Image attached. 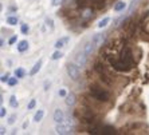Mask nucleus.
<instances>
[{"label":"nucleus","instance_id":"f257e3e1","mask_svg":"<svg viewBox=\"0 0 149 135\" xmlns=\"http://www.w3.org/2000/svg\"><path fill=\"white\" fill-rule=\"evenodd\" d=\"M90 95L94 98V99H97L100 102H108L109 101V92L106 90H102L100 87L97 86H91L90 87Z\"/></svg>","mask_w":149,"mask_h":135},{"label":"nucleus","instance_id":"f03ea898","mask_svg":"<svg viewBox=\"0 0 149 135\" xmlns=\"http://www.w3.org/2000/svg\"><path fill=\"white\" fill-rule=\"evenodd\" d=\"M109 62H110L111 67L114 70H117V71H121V72H126V71H130L132 70V64H129V63L124 62V60L121 59H111V58H109Z\"/></svg>","mask_w":149,"mask_h":135},{"label":"nucleus","instance_id":"7ed1b4c3","mask_svg":"<svg viewBox=\"0 0 149 135\" xmlns=\"http://www.w3.org/2000/svg\"><path fill=\"white\" fill-rule=\"evenodd\" d=\"M67 75L73 80H78L79 79V66L74 64V63H69L67 64Z\"/></svg>","mask_w":149,"mask_h":135},{"label":"nucleus","instance_id":"20e7f679","mask_svg":"<svg viewBox=\"0 0 149 135\" xmlns=\"http://www.w3.org/2000/svg\"><path fill=\"white\" fill-rule=\"evenodd\" d=\"M94 68H95V71L98 72V75H100L101 80H104L106 84H111V80H110V76L106 74V71H105L104 66L102 64H100V63H97L95 66H94Z\"/></svg>","mask_w":149,"mask_h":135},{"label":"nucleus","instance_id":"39448f33","mask_svg":"<svg viewBox=\"0 0 149 135\" xmlns=\"http://www.w3.org/2000/svg\"><path fill=\"white\" fill-rule=\"evenodd\" d=\"M120 56H121V58H120L121 60H124V62H126L133 66V54H132V50L129 48V47H124L121 54H120Z\"/></svg>","mask_w":149,"mask_h":135},{"label":"nucleus","instance_id":"423d86ee","mask_svg":"<svg viewBox=\"0 0 149 135\" xmlns=\"http://www.w3.org/2000/svg\"><path fill=\"white\" fill-rule=\"evenodd\" d=\"M55 131L56 134H71L73 132V126L70 125H65V123H56V127H55Z\"/></svg>","mask_w":149,"mask_h":135},{"label":"nucleus","instance_id":"0eeeda50","mask_svg":"<svg viewBox=\"0 0 149 135\" xmlns=\"http://www.w3.org/2000/svg\"><path fill=\"white\" fill-rule=\"evenodd\" d=\"M105 39H106V34H104V32L102 34H94L93 38H91V42L94 43L95 47H101V45L104 44Z\"/></svg>","mask_w":149,"mask_h":135},{"label":"nucleus","instance_id":"6e6552de","mask_svg":"<svg viewBox=\"0 0 149 135\" xmlns=\"http://www.w3.org/2000/svg\"><path fill=\"white\" fill-rule=\"evenodd\" d=\"M52 119L55 123H63L65 122V114H63V111L61 108H56L54 111V115H52Z\"/></svg>","mask_w":149,"mask_h":135},{"label":"nucleus","instance_id":"1a4fd4ad","mask_svg":"<svg viewBox=\"0 0 149 135\" xmlns=\"http://www.w3.org/2000/svg\"><path fill=\"white\" fill-rule=\"evenodd\" d=\"M87 58H89V55L87 54H85L83 52V50L81 51V54L78 55V58H77V64L79 67H83L85 64H86V62H87Z\"/></svg>","mask_w":149,"mask_h":135},{"label":"nucleus","instance_id":"9d476101","mask_svg":"<svg viewBox=\"0 0 149 135\" xmlns=\"http://www.w3.org/2000/svg\"><path fill=\"white\" fill-rule=\"evenodd\" d=\"M65 98H66V99H65V103H66V106H69V107H73L74 104H75L77 99H75V94H74V92H69Z\"/></svg>","mask_w":149,"mask_h":135},{"label":"nucleus","instance_id":"9b49d317","mask_svg":"<svg viewBox=\"0 0 149 135\" xmlns=\"http://www.w3.org/2000/svg\"><path fill=\"white\" fill-rule=\"evenodd\" d=\"M100 134L101 135H113V134H116V130L111 126H104V127H101Z\"/></svg>","mask_w":149,"mask_h":135},{"label":"nucleus","instance_id":"f8f14e48","mask_svg":"<svg viewBox=\"0 0 149 135\" xmlns=\"http://www.w3.org/2000/svg\"><path fill=\"white\" fill-rule=\"evenodd\" d=\"M42 63H43V62H42V59H39L38 62L35 63L34 67H32L31 71H30V75L34 76V75H36V74H38L39 71H40V68H42Z\"/></svg>","mask_w":149,"mask_h":135},{"label":"nucleus","instance_id":"ddd939ff","mask_svg":"<svg viewBox=\"0 0 149 135\" xmlns=\"http://www.w3.org/2000/svg\"><path fill=\"white\" fill-rule=\"evenodd\" d=\"M94 48H95V45H94V43L93 42H89V43H86V44L83 45V52L85 54H87V55H91V52L94 51Z\"/></svg>","mask_w":149,"mask_h":135},{"label":"nucleus","instance_id":"4468645a","mask_svg":"<svg viewBox=\"0 0 149 135\" xmlns=\"http://www.w3.org/2000/svg\"><path fill=\"white\" fill-rule=\"evenodd\" d=\"M125 8H126V3H125L124 0H120V1H117V3L114 4L113 10H114L116 12H122Z\"/></svg>","mask_w":149,"mask_h":135},{"label":"nucleus","instance_id":"2eb2a0df","mask_svg":"<svg viewBox=\"0 0 149 135\" xmlns=\"http://www.w3.org/2000/svg\"><path fill=\"white\" fill-rule=\"evenodd\" d=\"M70 40V38H62V39H59V40H56L55 44H54V47H55L56 50H61L65 47V44H66L67 42Z\"/></svg>","mask_w":149,"mask_h":135},{"label":"nucleus","instance_id":"dca6fc26","mask_svg":"<svg viewBox=\"0 0 149 135\" xmlns=\"http://www.w3.org/2000/svg\"><path fill=\"white\" fill-rule=\"evenodd\" d=\"M28 50V42L27 40H20L17 43V51L19 52H24Z\"/></svg>","mask_w":149,"mask_h":135},{"label":"nucleus","instance_id":"f3484780","mask_svg":"<svg viewBox=\"0 0 149 135\" xmlns=\"http://www.w3.org/2000/svg\"><path fill=\"white\" fill-rule=\"evenodd\" d=\"M43 116H45V111L43 110H38L36 112H35V115H34V122H40L42 119H43Z\"/></svg>","mask_w":149,"mask_h":135},{"label":"nucleus","instance_id":"a211bd4d","mask_svg":"<svg viewBox=\"0 0 149 135\" xmlns=\"http://www.w3.org/2000/svg\"><path fill=\"white\" fill-rule=\"evenodd\" d=\"M109 21H110V17H104L102 20H100L98 21V28H104V27H106V25L109 24Z\"/></svg>","mask_w":149,"mask_h":135},{"label":"nucleus","instance_id":"6ab92c4d","mask_svg":"<svg viewBox=\"0 0 149 135\" xmlns=\"http://www.w3.org/2000/svg\"><path fill=\"white\" fill-rule=\"evenodd\" d=\"M45 23H46V25H47V28H49L50 31H54V21H52L51 17H46Z\"/></svg>","mask_w":149,"mask_h":135},{"label":"nucleus","instance_id":"aec40b11","mask_svg":"<svg viewBox=\"0 0 149 135\" xmlns=\"http://www.w3.org/2000/svg\"><path fill=\"white\" fill-rule=\"evenodd\" d=\"M7 24H10V25H16V24H17V17H16V16H8V17H7Z\"/></svg>","mask_w":149,"mask_h":135},{"label":"nucleus","instance_id":"412c9836","mask_svg":"<svg viewBox=\"0 0 149 135\" xmlns=\"http://www.w3.org/2000/svg\"><path fill=\"white\" fill-rule=\"evenodd\" d=\"M17 99H16V96L15 95H11V98H10V106L11 107H14V108H16L17 107Z\"/></svg>","mask_w":149,"mask_h":135},{"label":"nucleus","instance_id":"4be33fe9","mask_svg":"<svg viewBox=\"0 0 149 135\" xmlns=\"http://www.w3.org/2000/svg\"><path fill=\"white\" fill-rule=\"evenodd\" d=\"M24 75H26V71L23 68H16L15 70V76H17L19 79H20V78H24Z\"/></svg>","mask_w":149,"mask_h":135},{"label":"nucleus","instance_id":"5701e85b","mask_svg":"<svg viewBox=\"0 0 149 135\" xmlns=\"http://www.w3.org/2000/svg\"><path fill=\"white\" fill-rule=\"evenodd\" d=\"M63 56V54L61 51H59V50H56L55 52H54V54H52L51 55V59L52 60H58V59H61V58H62Z\"/></svg>","mask_w":149,"mask_h":135},{"label":"nucleus","instance_id":"b1692460","mask_svg":"<svg viewBox=\"0 0 149 135\" xmlns=\"http://www.w3.org/2000/svg\"><path fill=\"white\" fill-rule=\"evenodd\" d=\"M144 28H145V31L149 34V12L145 15V19H144Z\"/></svg>","mask_w":149,"mask_h":135},{"label":"nucleus","instance_id":"393cba45","mask_svg":"<svg viewBox=\"0 0 149 135\" xmlns=\"http://www.w3.org/2000/svg\"><path fill=\"white\" fill-rule=\"evenodd\" d=\"M137 3H139V0H132V3H130V7H129L128 14H126V15H130V14H132L133 10H134V7L137 6Z\"/></svg>","mask_w":149,"mask_h":135},{"label":"nucleus","instance_id":"a878e982","mask_svg":"<svg viewBox=\"0 0 149 135\" xmlns=\"http://www.w3.org/2000/svg\"><path fill=\"white\" fill-rule=\"evenodd\" d=\"M17 79H19V78H10V80H8L7 83H8V86H11V87H14V86H16L17 84Z\"/></svg>","mask_w":149,"mask_h":135},{"label":"nucleus","instance_id":"bb28decb","mask_svg":"<svg viewBox=\"0 0 149 135\" xmlns=\"http://www.w3.org/2000/svg\"><path fill=\"white\" fill-rule=\"evenodd\" d=\"M20 31H22V34H23V35H27L28 31H30V27H28V24H22Z\"/></svg>","mask_w":149,"mask_h":135},{"label":"nucleus","instance_id":"cd10ccee","mask_svg":"<svg viewBox=\"0 0 149 135\" xmlns=\"http://www.w3.org/2000/svg\"><path fill=\"white\" fill-rule=\"evenodd\" d=\"M82 16H83V17H90V16H93V11H91L90 8H87V10L83 11Z\"/></svg>","mask_w":149,"mask_h":135},{"label":"nucleus","instance_id":"c85d7f7f","mask_svg":"<svg viewBox=\"0 0 149 135\" xmlns=\"http://www.w3.org/2000/svg\"><path fill=\"white\" fill-rule=\"evenodd\" d=\"M35 106H36V101H35V99H31L30 103H28V106H27V108L28 110H34Z\"/></svg>","mask_w":149,"mask_h":135},{"label":"nucleus","instance_id":"c756f323","mask_svg":"<svg viewBox=\"0 0 149 135\" xmlns=\"http://www.w3.org/2000/svg\"><path fill=\"white\" fill-rule=\"evenodd\" d=\"M15 121H16V114H12L10 118H8V125H14Z\"/></svg>","mask_w":149,"mask_h":135},{"label":"nucleus","instance_id":"7c9ffc66","mask_svg":"<svg viewBox=\"0 0 149 135\" xmlns=\"http://www.w3.org/2000/svg\"><path fill=\"white\" fill-rule=\"evenodd\" d=\"M8 80H10V74L1 75V82H3V83H6V82H8Z\"/></svg>","mask_w":149,"mask_h":135},{"label":"nucleus","instance_id":"2f4dec72","mask_svg":"<svg viewBox=\"0 0 149 135\" xmlns=\"http://www.w3.org/2000/svg\"><path fill=\"white\" fill-rule=\"evenodd\" d=\"M61 3H62V0H51V6H52V7H58Z\"/></svg>","mask_w":149,"mask_h":135},{"label":"nucleus","instance_id":"473e14b6","mask_svg":"<svg viewBox=\"0 0 149 135\" xmlns=\"http://www.w3.org/2000/svg\"><path fill=\"white\" fill-rule=\"evenodd\" d=\"M6 114H7L6 107H1V108H0V116H1V118H4V116H6Z\"/></svg>","mask_w":149,"mask_h":135},{"label":"nucleus","instance_id":"72a5a7b5","mask_svg":"<svg viewBox=\"0 0 149 135\" xmlns=\"http://www.w3.org/2000/svg\"><path fill=\"white\" fill-rule=\"evenodd\" d=\"M16 40H17V36H12V38H10L8 43H10V44H15V43H16Z\"/></svg>","mask_w":149,"mask_h":135},{"label":"nucleus","instance_id":"f704fd0d","mask_svg":"<svg viewBox=\"0 0 149 135\" xmlns=\"http://www.w3.org/2000/svg\"><path fill=\"white\" fill-rule=\"evenodd\" d=\"M58 94H59V96H66V95H67L66 90H63V88H62V90H59Z\"/></svg>","mask_w":149,"mask_h":135},{"label":"nucleus","instance_id":"c9c22d12","mask_svg":"<svg viewBox=\"0 0 149 135\" xmlns=\"http://www.w3.org/2000/svg\"><path fill=\"white\" fill-rule=\"evenodd\" d=\"M28 125H30V122L26 121L24 123H23V126H22V127H23V128H27V127H28Z\"/></svg>","mask_w":149,"mask_h":135},{"label":"nucleus","instance_id":"e433bc0d","mask_svg":"<svg viewBox=\"0 0 149 135\" xmlns=\"http://www.w3.org/2000/svg\"><path fill=\"white\" fill-rule=\"evenodd\" d=\"M0 134H1V135H3V134H6V128H4V127H1V128H0Z\"/></svg>","mask_w":149,"mask_h":135},{"label":"nucleus","instance_id":"4c0bfd02","mask_svg":"<svg viewBox=\"0 0 149 135\" xmlns=\"http://www.w3.org/2000/svg\"><path fill=\"white\" fill-rule=\"evenodd\" d=\"M0 44H1V45H0V47H1V48H3V47H4V40H3V39H1V40H0Z\"/></svg>","mask_w":149,"mask_h":135}]
</instances>
